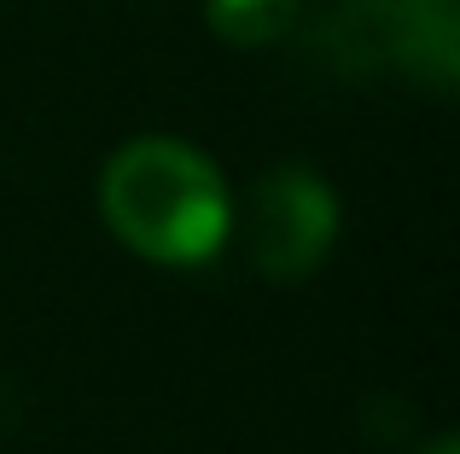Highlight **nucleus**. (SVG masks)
Segmentation results:
<instances>
[{
	"mask_svg": "<svg viewBox=\"0 0 460 454\" xmlns=\"http://www.w3.org/2000/svg\"><path fill=\"white\" fill-rule=\"evenodd\" d=\"M100 216L135 257L157 268H199L234 227V198L199 146L175 135H140L105 158Z\"/></svg>",
	"mask_w": 460,
	"mask_h": 454,
	"instance_id": "nucleus-1",
	"label": "nucleus"
},
{
	"mask_svg": "<svg viewBox=\"0 0 460 454\" xmlns=\"http://www.w3.org/2000/svg\"><path fill=\"white\" fill-rule=\"evenodd\" d=\"M344 70H396L426 93L460 82V0H356L332 18Z\"/></svg>",
	"mask_w": 460,
	"mask_h": 454,
	"instance_id": "nucleus-2",
	"label": "nucleus"
},
{
	"mask_svg": "<svg viewBox=\"0 0 460 454\" xmlns=\"http://www.w3.org/2000/svg\"><path fill=\"white\" fill-rule=\"evenodd\" d=\"M338 245V193L326 175L304 163H280V170L257 175L245 210V250L251 268L269 280H304L314 274Z\"/></svg>",
	"mask_w": 460,
	"mask_h": 454,
	"instance_id": "nucleus-3",
	"label": "nucleus"
},
{
	"mask_svg": "<svg viewBox=\"0 0 460 454\" xmlns=\"http://www.w3.org/2000/svg\"><path fill=\"white\" fill-rule=\"evenodd\" d=\"M304 0H204V23L227 47H274L297 23Z\"/></svg>",
	"mask_w": 460,
	"mask_h": 454,
	"instance_id": "nucleus-4",
	"label": "nucleus"
},
{
	"mask_svg": "<svg viewBox=\"0 0 460 454\" xmlns=\"http://www.w3.org/2000/svg\"><path fill=\"white\" fill-rule=\"evenodd\" d=\"M420 454H460V437H455V432H438V437H431V443L420 449Z\"/></svg>",
	"mask_w": 460,
	"mask_h": 454,
	"instance_id": "nucleus-5",
	"label": "nucleus"
}]
</instances>
